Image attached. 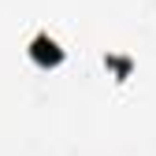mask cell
<instances>
[{"label":"cell","instance_id":"1","mask_svg":"<svg viewBox=\"0 0 156 156\" xmlns=\"http://www.w3.org/2000/svg\"><path fill=\"white\" fill-rule=\"evenodd\" d=\"M30 60H34L37 67H60V63H63V48H60L56 37L37 34L34 41H30Z\"/></svg>","mask_w":156,"mask_h":156}]
</instances>
